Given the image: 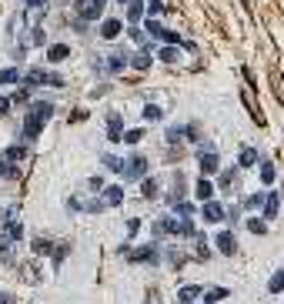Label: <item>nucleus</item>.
<instances>
[{
	"label": "nucleus",
	"instance_id": "nucleus-1",
	"mask_svg": "<svg viewBox=\"0 0 284 304\" xmlns=\"http://www.w3.org/2000/svg\"><path fill=\"white\" fill-rule=\"evenodd\" d=\"M27 84H47V87H54V84H57V87H60V84H64V80H60V77H57V74H47V71H41V67H33V71H27Z\"/></svg>",
	"mask_w": 284,
	"mask_h": 304
},
{
	"label": "nucleus",
	"instance_id": "nucleus-2",
	"mask_svg": "<svg viewBox=\"0 0 284 304\" xmlns=\"http://www.w3.org/2000/svg\"><path fill=\"white\" fill-rule=\"evenodd\" d=\"M77 10H81L84 24H87V20L100 17V10H104V0H77Z\"/></svg>",
	"mask_w": 284,
	"mask_h": 304
},
{
	"label": "nucleus",
	"instance_id": "nucleus-3",
	"mask_svg": "<svg viewBox=\"0 0 284 304\" xmlns=\"http://www.w3.org/2000/svg\"><path fill=\"white\" fill-rule=\"evenodd\" d=\"M134 261H140V264H157V248H154V244L137 248V251H134Z\"/></svg>",
	"mask_w": 284,
	"mask_h": 304
},
{
	"label": "nucleus",
	"instance_id": "nucleus-4",
	"mask_svg": "<svg viewBox=\"0 0 284 304\" xmlns=\"http://www.w3.org/2000/svg\"><path fill=\"white\" fill-rule=\"evenodd\" d=\"M218 167H221V157H218V154L201 151V171H204V174H214Z\"/></svg>",
	"mask_w": 284,
	"mask_h": 304
},
{
	"label": "nucleus",
	"instance_id": "nucleus-5",
	"mask_svg": "<svg viewBox=\"0 0 284 304\" xmlns=\"http://www.w3.org/2000/svg\"><path fill=\"white\" fill-rule=\"evenodd\" d=\"M218 251H224V254H234V251H237V241H234V234H231V231H221L218 234Z\"/></svg>",
	"mask_w": 284,
	"mask_h": 304
},
{
	"label": "nucleus",
	"instance_id": "nucleus-6",
	"mask_svg": "<svg viewBox=\"0 0 284 304\" xmlns=\"http://www.w3.org/2000/svg\"><path fill=\"white\" fill-rule=\"evenodd\" d=\"M41 134V117H33V114H27V120H24V137H37Z\"/></svg>",
	"mask_w": 284,
	"mask_h": 304
},
{
	"label": "nucleus",
	"instance_id": "nucleus-7",
	"mask_svg": "<svg viewBox=\"0 0 284 304\" xmlns=\"http://www.w3.org/2000/svg\"><path fill=\"white\" fill-rule=\"evenodd\" d=\"M124 171H127V177H140V174L147 171V160H144V157H130V164H127Z\"/></svg>",
	"mask_w": 284,
	"mask_h": 304
},
{
	"label": "nucleus",
	"instance_id": "nucleus-8",
	"mask_svg": "<svg viewBox=\"0 0 284 304\" xmlns=\"http://www.w3.org/2000/svg\"><path fill=\"white\" fill-rule=\"evenodd\" d=\"M204 217H207V221H221V217H224V208H221L218 200H207V204H204Z\"/></svg>",
	"mask_w": 284,
	"mask_h": 304
},
{
	"label": "nucleus",
	"instance_id": "nucleus-9",
	"mask_svg": "<svg viewBox=\"0 0 284 304\" xmlns=\"http://www.w3.org/2000/svg\"><path fill=\"white\" fill-rule=\"evenodd\" d=\"M254 160H258V151H254V147H241V154H237V164H241V167H251Z\"/></svg>",
	"mask_w": 284,
	"mask_h": 304
},
{
	"label": "nucleus",
	"instance_id": "nucleus-10",
	"mask_svg": "<svg viewBox=\"0 0 284 304\" xmlns=\"http://www.w3.org/2000/svg\"><path fill=\"white\" fill-rule=\"evenodd\" d=\"M197 294H201V288H197V284H184V288H181V304H191Z\"/></svg>",
	"mask_w": 284,
	"mask_h": 304
},
{
	"label": "nucleus",
	"instance_id": "nucleus-11",
	"mask_svg": "<svg viewBox=\"0 0 284 304\" xmlns=\"http://www.w3.org/2000/svg\"><path fill=\"white\" fill-rule=\"evenodd\" d=\"M107 134H111V141H117L121 137V117L114 114V117H107Z\"/></svg>",
	"mask_w": 284,
	"mask_h": 304
},
{
	"label": "nucleus",
	"instance_id": "nucleus-12",
	"mask_svg": "<svg viewBox=\"0 0 284 304\" xmlns=\"http://www.w3.org/2000/svg\"><path fill=\"white\" fill-rule=\"evenodd\" d=\"M264 217H277V194L264 197Z\"/></svg>",
	"mask_w": 284,
	"mask_h": 304
},
{
	"label": "nucleus",
	"instance_id": "nucleus-13",
	"mask_svg": "<svg viewBox=\"0 0 284 304\" xmlns=\"http://www.w3.org/2000/svg\"><path fill=\"white\" fill-rule=\"evenodd\" d=\"M121 197H124L121 187H107L104 191V204H121Z\"/></svg>",
	"mask_w": 284,
	"mask_h": 304
},
{
	"label": "nucleus",
	"instance_id": "nucleus-14",
	"mask_svg": "<svg viewBox=\"0 0 284 304\" xmlns=\"http://www.w3.org/2000/svg\"><path fill=\"white\" fill-rule=\"evenodd\" d=\"M67 54H70V50H67V47H64V44H54V47H50V50H47V57H50V60H64V57H67Z\"/></svg>",
	"mask_w": 284,
	"mask_h": 304
},
{
	"label": "nucleus",
	"instance_id": "nucleus-15",
	"mask_svg": "<svg viewBox=\"0 0 284 304\" xmlns=\"http://www.w3.org/2000/svg\"><path fill=\"white\" fill-rule=\"evenodd\" d=\"M127 17H130V20H140V17H144V4H140V0H134V4L127 7Z\"/></svg>",
	"mask_w": 284,
	"mask_h": 304
},
{
	"label": "nucleus",
	"instance_id": "nucleus-16",
	"mask_svg": "<svg viewBox=\"0 0 284 304\" xmlns=\"http://www.w3.org/2000/svg\"><path fill=\"white\" fill-rule=\"evenodd\" d=\"M20 80V74L14 71V67H7V71H0V84H17Z\"/></svg>",
	"mask_w": 284,
	"mask_h": 304
},
{
	"label": "nucleus",
	"instance_id": "nucleus-17",
	"mask_svg": "<svg viewBox=\"0 0 284 304\" xmlns=\"http://www.w3.org/2000/svg\"><path fill=\"white\" fill-rule=\"evenodd\" d=\"M30 114L44 120V117H50V114H54V107H50V104H33V111H30Z\"/></svg>",
	"mask_w": 284,
	"mask_h": 304
},
{
	"label": "nucleus",
	"instance_id": "nucleus-18",
	"mask_svg": "<svg viewBox=\"0 0 284 304\" xmlns=\"http://www.w3.org/2000/svg\"><path fill=\"white\" fill-rule=\"evenodd\" d=\"M117 33H121V24H117V20H107V24H104V37H117Z\"/></svg>",
	"mask_w": 284,
	"mask_h": 304
},
{
	"label": "nucleus",
	"instance_id": "nucleus-19",
	"mask_svg": "<svg viewBox=\"0 0 284 304\" xmlns=\"http://www.w3.org/2000/svg\"><path fill=\"white\" fill-rule=\"evenodd\" d=\"M261 177H264V184L274 181V164H261Z\"/></svg>",
	"mask_w": 284,
	"mask_h": 304
},
{
	"label": "nucleus",
	"instance_id": "nucleus-20",
	"mask_svg": "<svg viewBox=\"0 0 284 304\" xmlns=\"http://www.w3.org/2000/svg\"><path fill=\"white\" fill-rule=\"evenodd\" d=\"M211 181H197V197H211Z\"/></svg>",
	"mask_w": 284,
	"mask_h": 304
},
{
	"label": "nucleus",
	"instance_id": "nucleus-21",
	"mask_svg": "<svg viewBox=\"0 0 284 304\" xmlns=\"http://www.w3.org/2000/svg\"><path fill=\"white\" fill-rule=\"evenodd\" d=\"M271 291H274V294H277V291H284V271H277L274 278H271Z\"/></svg>",
	"mask_w": 284,
	"mask_h": 304
},
{
	"label": "nucleus",
	"instance_id": "nucleus-22",
	"mask_svg": "<svg viewBox=\"0 0 284 304\" xmlns=\"http://www.w3.org/2000/svg\"><path fill=\"white\" fill-rule=\"evenodd\" d=\"M144 194H147V197H154V194H157V181H154V177H144Z\"/></svg>",
	"mask_w": 284,
	"mask_h": 304
},
{
	"label": "nucleus",
	"instance_id": "nucleus-23",
	"mask_svg": "<svg viewBox=\"0 0 284 304\" xmlns=\"http://www.w3.org/2000/svg\"><path fill=\"white\" fill-rule=\"evenodd\" d=\"M247 227H251V234H264V231H268V224H264V221H258V217H254V221H247Z\"/></svg>",
	"mask_w": 284,
	"mask_h": 304
},
{
	"label": "nucleus",
	"instance_id": "nucleus-24",
	"mask_svg": "<svg viewBox=\"0 0 284 304\" xmlns=\"http://www.w3.org/2000/svg\"><path fill=\"white\" fill-rule=\"evenodd\" d=\"M140 137H144V130H127V134H124V141H127V144H137V141H140Z\"/></svg>",
	"mask_w": 284,
	"mask_h": 304
},
{
	"label": "nucleus",
	"instance_id": "nucleus-25",
	"mask_svg": "<svg viewBox=\"0 0 284 304\" xmlns=\"http://www.w3.org/2000/svg\"><path fill=\"white\" fill-rule=\"evenodd\" d=\"M144 117H147V120H157V117H161V107H157V104H151V107L144 111Z\"/></svg>",
	"mask_w": 284,
	"mask_h": 304
},
{
	"label": "nucleus",
	"instance_id": "nucleus-26",
	"mask_svg": "<svg viewBox=\"0 0 284 304\" xmlns=\"http://www.w3.org/2000/svg\"><path fill=\"white\" fill-rule=\"evenodd\" d=\"M107 67H111V71H121V67H124V57H121V54L111 57V60H107Z\"/></svg>",
	"mask_w": 284,
	"mask_h": 304
},
{
	"label": "nucleus",
	"instance_id": "nucleus-27",
	"mask_svg": "<svg viewBox=\"0 0 284 304\" xmlns=\"http://www.w3.org/2000/svg\"><path fill=\"white\" fill-rule=\"evenodd\" d=\"M147 64H151V57H147V54H137V57H134V67H140V71H144Z\"/></svg>",
	"mask_w": 284,
	"mask_h": 304
},
{
	"label": "nucleus",
	"instance_id": "nucleus-28",
	"mask_svg": "<svg viewBox=\"0 0 284 304\" xmlns=\"http://www.w3.org/2000/svg\"><path fill=\"white\" fill-rule=\"evenodd\" d=\"M7 157H10V160H20V157H24V147H10Z\"/></svg>",
	"mask_w": 284,
	"mask_h": 304
},
{
	"label": "nucleus",
	"instance_id": "nucleus-29",
	"mask_svg": "<svg viewBox=\"0 0 284 304\" xmlns=\"http://www.w3.org/2000/svg\"><path fill=\"white\" fill-rule=\"evenodd\" d=\"M161 60H167V64H170V60H178V50H161Z\"/></svg>",
	"mask_w": 284,
	"mask_h": 304
},
{
	"label": "nucleus",
	"instance_id": "nucleus-30",
	"mask_svg": "<svg viewBox=\"0 0 284 304\" xmlns=\"http://www.w3.org/2000/svg\"><path fill=\"white\" fill-rule=\"evenodd\" d=\"M218 297H227V291H224V288H218V291H211V294H207V301H218Z\"/></svg>",
	"mask_w": 284,
	"mask_h": 304
},
{
	"label": "nucleus",
	"instance_id": "nucleus-31",
	"mask_svg": "<svg viewBox=\"0 0 284 304\" xmlns=\"http://www.w3.org/2000/svg\"><path fill=\"white\" fill-rule=\"evenodd\" d=\"M10 111V100H7V97H0V114H7Z\"/></svg>",
	"mask_w": 284,
	"mask_h": 304
},
{
	"label": "nucleus",
	"instance_id": "nucleus-32",
	"mask_svg": "<svg viewBox=\"0 0 284 304\" xmlns=\"http://www.w3.org/2000/svg\"><path fill=\"white\" fill-rule=\"evenodd\" d=\"M0 304H14V301H10V297H7V294H0Z\"/></svg>",
	"mask_w": 284,
	"mask_h": 304
},
{
	"label": "nucleus",
	"instance_id": "nucleus-33",
	"mask_svg": "<svg viewBox=\"0 0 284 304\" xmlns=\"http://www.w3.org/2000/svg\"><path fill=\"white\" fill-rule=\"evenodd\" d=\"M124 4H127V0H124Z\"/></svg>",
	"mask_w": 284,
	"mask_h": 304
}]
</instances>
